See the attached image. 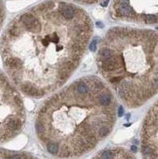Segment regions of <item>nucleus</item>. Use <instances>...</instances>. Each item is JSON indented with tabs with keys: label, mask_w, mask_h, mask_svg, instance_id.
<instances>
[{
	"label": "nucleus",
	"mask_w": 158,
	"mask_h": 159,
	"mask_svg": "<svg viewBox=\"0 0 158 159\" xmlns=\"http://www.w3.org/2000/svg\"><path fill=\"white\" fill-rule=\"evenodd\" d=\"M93 34L84 10L49 0L20 14L3 35L6 72L25 96L41 99L64 86L80 65Z\"/></svg>",
	"instance_id": "nucleus-1"
},
{
	"label": "nucleus",
	"mask_w": 158,
	"mask_h": 159,
	"mask_svg": "<svg viewBox=\"0 0 158 159\" xmlns=\"http://www.w3.org/2000/svg\"><path fill=\"white\" fill-rule=\"evenodd\" d=\"M117 118L115 93L102 79L83 76L57 91L37 111L38 142L55 158H79L91 152L113 131Z\"/></svg>",
	"instance_id": "nucleus-2"
},
{
	"label": "nucleus",
	"mask_w": 158,
	"mask_h": 159,
	"mask_svg": "<svg viewBox=\"0 0 158 159\" xmlns=\"http://www.w3.org/2000/svg\"><path fill=\"white\" fill-rule=\"evenodd\" d=\"M100 75L127 108L142 106L158 92V34L116 26L98 45Z\"/></svg>",
	"instance_id": "nucleus-3"
},
{
	"label": "nucleus",
	"mask_w": 158,
	"mask_h": 159,
	"mask_svg": "<svg viewBox=\"0 0 158 159\" xmlns=\"http://www.w3.org/2000/svg\"><path fill=\"white\" fill-rule=\"evenodd\" d=\"M95 158H133L129 152L122 148L109 149L102 151L99 155L95 157Z\"/></svg>",
	"instance_id": "nucleus-4"
}]
</instances>
